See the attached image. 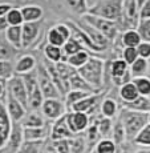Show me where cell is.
<instances>
[{"label":"cell","mask_w":150,"mask_h":153,"mask_svg":"<svg viewBox=\"0 0 150 153\" xmlns=\"http://www.w3.org/2000/svg\"><path fill=\"white\" fill-rule=\"evenodd\" d=\"M85 148H86V137L82 136V133L77 134L75 139L70 140L72 153H85Z\"/></svg>","instance_id":"ee69618b"},{"label":"cell","mask_w":150,"mask_h":153,"mask_svg":"<svg viewBox=\"0 0 150 153\" xmlns=\"http://www.w3.org/2000/svg\"><path fill=\"white\" fill-rule=\"evenodd\" d=\"M118 120L122 123L123 128L126 131V139H128V141H134L137 134L149 124V113L123 108L120 112Z\"/></svg>","instance_id":"7a4b0ae2"},{"label":"cell","mask_w":150,"mask_h":153,"mask_svg":"<svg viewBox=\"0 0 150 153\" xmlns=\"http://www.w3.org/2000/svg\"><path fill=\"white\" fill-rule=\"evenodd\" d=\"M43 53H44V57H45V60L51 61V63H55V64L63 61V59H64L63 48H60V47H56V45H51V44H48V43L44 45Z\"/></svg>","instance_id":"484cf974"},{"label":"cell","mask_w":150,"mask_h":153,"mask_svg":"<svg viewBox=\"0 0 150 153\" xmlns=\"http://www.w3.org/2000/svg\"><path fill=\"white\" fill-rule=\"evenodd\" d=\"M57 153H72L70 151V140H57L52 141Z\"/></svg>","instance_id":"f907efd6"},{"label":"cell","mask_w":150,"mask_h":153,"mask_svg":"<svg viewBox=\"0 0 150 153\" xmlns=\"http://www.w3.org/2000/svg\"><path fill=\"white\" fill-rule=\"evenodd\" d=\"M68 88H69V91L77 89V91H85V92H89V93H100L98 91L95 89L92 85H89L81 77L78 71H76V72L70 76V79L68 81Z\"/></svg>","instance_id":"7402d4cb"},{"label":"cell","mask_w":150,"mask_h":153,"mask_svg":"<svg viewBox=\"0 0 150 153\" xmlns=\"http://www.w3.org/2000/svg\"><path fill=\"white\" fill-rule=\"evenodd\" d=\"M105 67H106V61L104 59L90 56L86 64L77 71L88 84L100 92L105 84Z\"/></svg>","instance_id":"6da1fadb"},{"label":"cell","mask_w":150,"mask_h":153,"mask_svg":"<svg viewBox=\"0 0 150 153\" xmlns=\"http://www.w3.org/2000/svg\"><path fill=\"white\" fill-rule=\"evenodd\" d=\"M89 57H90L89 52H88L86 49H84V51H80V52H77V53L69 56V57L67 59V63H68L70 67H73L75 69H80L81 67H84L85 64H86Z\"/></svg>","instance_id":"1f68e13d"},{"label":"cell","mask_w":150,"mask_h":153,"mask_svg":"<svg viewBox=\"0 0 150 153\" xmlns=\"http://www.w3.org/2000/svg\"><path fill=\"white\" fill-rule=\"evenodd\" d=\"M132 81L136 84L140 96L149 97V96H150V77H148V76H142V77L133 79Z\"/></svg>","instance_id":"b9f144b4"},{"label":"cell","mask_w":150,"mask_h":153,"mask_svg":"<svg viewBox=\"0 0 150 153\" xmlns=\"http://www.w3.org/2000/svg\"><path fill=\"white\" fill-rule=\"evenodd\" d=\"M21 79L24 81L25 87H27V91H28V95L31 96L32 93L35 92L37 87H39V79H37V68L35 71L29 73H25V75H21Z\"/></svg>","instance_id":"e575fe53"},{"label":"cell","mask_w":150,"mask_h":153,"mask_svg":"<svg viewBox=\"0 0 150 153\" xmlns=\"http://www.w3.org/2000/svg\"><path fill=\"white\" fill-rule=\"evenodd\" d=\"M121 59L126 61L129 67L134 63V61L138 59V51L137 48H122L121 52Z\"/></svg>","instance_id":"681fc988"},{"label":"cell","mask_w":150,"mask_h":153,"mask_svg":"<svg viewBox=\"0 0 150 153\" xmlns=\"http://www.w3.org/2000/svg\"><path fill=\"white\" fill-rule=\"evenodd\" d=\"M120 93V97L123 102H130V101H134L136 99L140 97V93H138V89L136 87V84L133 83V81H130V83L122 85L121 88H120L118 91Z\"/></svg>","instance_id":"83f0119b"},{"label":"cell","mask_w":150,"mask_h":153,"mask_svg":"<svg viewBox=\"0 0 150 153\" xmlns=\"http://www.w3.org/2000/svg\"><path fill=\"white\" fill-rule=\"evenodd\" d=\"M76 22V24L80 27L82 31L85 32V33L88 35V37H89L90 40L93 42V44L97 47V48H100L102 52L104 51H106L108 48L110 47V40L109 39H106V37L104 36V35L101 33V32H98L96 28H93L92 25H89L86 22H85L82 17H80L78 20H75Z\"/></svg>","instance_id":"9c48e42d"},{"label":"cell","mask_w":150,"mask_h":153,"mask_svg":"<svg viewBox=\"0 0 150 153\" xmlns=\"http://www.w3.org/2000/svg\"><path fill=\"white\" fill-rule=\"evenodd\" d=\"M117 145L112 139H101L96 145V153H116Z\"/></svg>","instance_id":"7bdbcfd3"},{"label":"cell","mask_w":150,"mask_h":153,"mask_svg":"<svg viewBox=\"0 0 150 153\" xmlns=\"http://www.w3.org/2000/svg\"><path fill=\"white\" fill-rule=\"evenodd\" d=\"M20 51L13 48L10 43L4 39H0V60H15Z\"/></svg>","instance_id":"4dcf8cb0"},{"label":"cell","mask_w":150,"mask_h":153,"mask_svg":"<svg viewBox=\"0 0 150 153\" xmlns=\"http://www.w3.org/2000/svg\"><path fill=\"white\" fill-rule=\"evenodd\" d=\"M23 126L24 128H41V126H45L44 114H41L40 111H31L24 117Z\"/></svg>","instance_id":"d4e9b609"},{"label":"cell","mask_w":150,"mask_h":153,"mask_svg":"<svg viewBox=\"0 0 150 153\" xmlns=\"http://www.w3.org/2000/svg\"><path fill=\"white\" fill-rule=\"evenodd\" d=\"M112 140L116 143L117 146L122 145V144L128 140L126 139V131H125V128H123L122 123L120 121V120L113 125V131H112Z\"/></svg>","instance_id":"f35d334b"},{"label":"cell","mask_w":150,"mask_h":153,"mask_svg":"<svg viewBox=\"0 0 150 153\" xmlns=\"http://www.w3.org/2000/svg\"><path fill=\"white\" fill-rule=\"evenodd\" d=\"M43 153H57V151L55 149L53 144H47L43 149Z\"/></svg>","instance_id":"6f0895ef"},{"label":"cell","mask_w":150,"mask_h":153,"mask_svg":"<svg viewBox=\"0 0 150 153\" xmlns=\"http://www.w3.org/2000/svg\"><path fill=\"white\" fill-rule=\"evenodd\" d=\"M67 112V105L61 99H45L41 107V113L51 121L58 120Z\"/></svg>","instance_id":"ba28073f"},{"label":"cell","mask_w":150,"mask_h":153,"mask_svg":"<svg viewBox=\"0 0 150 153\" xmlns=\"http://www.w3.org/2000/svg\"><path fill=\"white\" fill-rule=\"evenodd\" d=\"M125 0H98L96 4L89 8L90 15H95L97 17L110 20L118 24L121 23L122 17V7Z\"/></svg>","instance_id":"3957f363"},{"label":"cell","mask_w":150,"mask_h":153,"mask_svg":"<svg viewBox=\"0 0 150 153\" xmlns=\"http://www.w3.org/2000/svg\"><path fill=\"white\" fill-rule=\"evenodd\" d=\"M98 133L100 136H102L104 139H106V134L112 133V131H113V121H112V119H108V117H101V119L98 120Z\"/></svg>","instance_id":"f6af8a7d"},{"label":"cell","mask_w":150,"mask_h":153,"mask_svg":"<svg viewBox=\"0 0 150 153\" xmlns=\"http://www.w3.org/2000/svg\"><path fill=\"white\" fill-rule=\"evenodd\" d=\"M23 131H24V126L20 123H13V128H12V133H11L10 141H8L7 149L10 153H16L20 149V146L24 143V134H23Z\"/></svg>","instance_id":"d6986e66"},{"label":"cell","mask_w":150,"mask_h":153,"mask_svg":"<svg viewBox=\"0 0 150 153\" xmlns=\"http://www.w3.org/2000/svg\"><path fill=\"white\" fill-rule=\"evenodd\" d=\"M41 153H43V152H41Z\"/></svg>","instance_id":"be15d7a7"},{"label":"cell","mask_w":150,"mask_h":153,"mask_svg":"<svg viewBox=\"0 0 150 153\" xmlns=\"http://www.w3.org/2000/svg\"><path fill=\"white\" fill-rule=\"evenodd\" d=\"M146 1H148V0H137V5H138V10H140V8L142 7V5L145 4Z\"/></svg>","instance_id":"91938a15"},{"label":"cell","mask_w":150,"mask_h":153,"mask_svg":"<svg viewBox=\"0 0 150 153\" xmlns=\"http://www.w3.org/2000/svg\"><path fill=\"white\" fill-rule=\"evenodd\" d=\"M65 5L72 13L77 15V16H84L89 12V5H88V0H64Z\"/></svg>","instance_id":"f1b7e54d"},{"label":"cell","mask_w":150,"mask_h":153,"mask_svg":"<svg viewBox=\"0 0 150 153\" xmlns=\"http://www.w3.org/2000/svg\"><path fill=\"white\" fill-rule=\"evenodd\" d=\"M101 113L102 117L113 119L117 114V102L113 99H104L101 101Z\"/></svg>","instance_id":"8d00e7d4"},{"label":"cell","mask_w":150,"mask_h":153,"mask_svg":"<svg viewBox=\"0 0 150 153\" xmlns=\"http://www.w3.org/2000/svg\"><path fill=\"white\" fill-rule=\"evenodd\" d=\"M23 27V25H21ZM21 27H8L4 32V37L13 48L17 51L23 49V28Z\"/></svg>","instance_id":"603a6c76"},{"label":"cell","mask_w":150,"mask_h":153,"mask_svg":"<svg viewBox=\"0 0 150 153\" xmlns=\"http://www.w3.org/2000/svg\"><path fill=\"white\" fill-rule=\"evenodd\" d=\"M12 8L13 7L10 3H0V17H5Z\"/></svg>","instance_id":"11a10c76"},{"label":"cell","mask_w":150,"mask_h":153,"mask_svg":"<svg viewBox=\"0 0 150 153\" xmlns=\"http://www.w3.org/2000/svg\"><path fill=\"white\" fill-rule=\"evenodd\" d=\"M67 24L69 25L70 28V32H72V37L73 39H76L78 43L81 44L82 47H84L85 49H86L88 52H92V53H102V51L100 48H97V47L93 44L92 40L88 37V35L85 33L82 29L78 27L77 24H76L75 20H67Z\"/></svg>","instance_id":"4fadbf2b"},{"label":"cell","mask_w":150,"mask_h":153,"mask_svg":"<svg viewBox=\"0 0 150 153\" xmlns=\"http://www.w3.org/2000/svg\"><path fill=\"white\" fill-rule=\"evenodd\" d=\"M7 92L10 95H12L17 101H20L25 108L28 109L29 105V95L27 87H25L24 81H23L21 76L15 75L13 77H11L10 80L7 81Z\"/></svg>","instance_id":"52a82bcc"},{"label":"cell","mask_w":150,"mask_h":153,"mask_svg":"<svg viewBox=\"0 0 150 153\" xmlns=\"http://www.w3.org/2000/svg\"><path fill=\"white\" fill-rule=\"evenodd\" d=\"M20 10L24 17V23H39L44 17V10L37 4L23 5Z\"/></svg>","instance_id":"44dd1931"},{"label":"cell","mask_w":150,"mask_h":153,"mask_svg":"<svg viewBox=\"0 0 150 153\" xmlns=\"http://www.w3.org/2000/svg\"><path fill=\"white\" fill-rule=\"evenodd\" d=\"M140 24V10L137 0H125L122 7V17L120 23V31L126 29H137Z\"/></svg>","instance_id":"5b68a950"},{"label":"cell","mask_w":150,"mask_h":153,"mask_svg":"<svg viewBox=\"0 0 150 153\" xmlns=\"http://www.w3.org/2000/svg\"><path fill=\"white\" fill-rule=\"evenodd\" d=\"M149 69H150L149 60L142 59V57H138L130 65V73H132V76H133V79L146 76V73L149 72Z\"/></svg>","instance_id":"f546056e"},{"label":"cell","mask_w":150,"mask_h":153,"mask_svg":"<svg viewBox=\"0 0 150 153\" xmlns=\"http://www.w3.org/2000/svg\"><path fill=\"white\" fill-rule=\"evenodd\" d=\"M134 153H150V149H140V151H137Z\"/></svg>","instance_id":"94428289"},{"label":"cell","mask_w":150,"mask_h":153,"mask_svg":"<svg viewBox=\"0 0 150 153\" xmlns=\"http://www.w3.org/2000/svg\"><path fill=\"white\" fill-rule=\"evenodd\" d=\"M105 69L108 71V75H109L112 81L117 80V79H122V77H125L128 73H130V67L126 64L125 60L118 59V57L106 61Z\"/></svg>","instance_id":"2e32d148"},{"label":"cell","mask_w":150,"mask_h":153,"mask_svg":"<svg viewBox=\"0 0 150 153\" xmlns=\"http://www.w3.org/2000/svg\"><path fill=\"white\" fill-rule=\"evenodd\" d=\"M12 128L13 121L11 120L10 114H8L5 102L0 101V151L7 146L11 133H12Z\"/></svg>","instance_id":"30bf717a"},{"label":"cell","mask_w":150,"mask_h":153,"mask_svg":"<svg viewBox=\"0 0 150 153\" xmlns=\"http://www.w3.org/2000/svg\"><path fill=\"white\" fill-rule=\"evenodd\" d=\"M44 96L43 92H41L40 87H37L35 89V92L29 96V105H28V111H40L41 107H43L44 102Z\"/></svg>","instance_id":"ab89813d"},{"label":"cell","mask_w":150,"mask_h":153,"mask_svg":"<svg viewBox=\"0 0 150 153\" xmlns=\"http://www.w3.org/2000/svg\"><path fill=\"white\" fill-rule=\"evenodd\" d=\"M23 49H28L35 45L41 33V22L24 23L23 24Z\"/></svg>","instance_id":"9a60e30c"},{"label":"cell","mask_w":150,"mask_h":153,"mask_svg":"<svg viewBox=\"0 0 150 153\" xmlns=\"http://www.w3.org/2000/svg\"><path fill=\"white\" fill-rule=\"evenodd\" d=\"M7 92V83L3 80H0V99L3 97V95Z\"/></svg>","instance_id":"680465c9"},{"label":"cell","mask_w":150,"mask_h":153,"mask_svg":"<svg viewBox=\"0 0 150 153\" xmlns=\"http://www.w3.org/2000/svg\"><path fill=\"white\" fill-rule=\"evenodd\" d=\"M84 49L85 48L77 42V40L73 39V37H70V39L64 44V47H63V53H64L63 61H67V59H68L69 56L77 53V52H80V51H84Z\"/></svg>","instance_id":"836d02e7"},{"label":"cell","mask_w":150,"mask_h":153,"mask_svg":"<svg viewBox=\"0 0 150 153\" xmlns=\"http://www.w3.org/2000/svg\"><path fill=\"white\" fill-rule=\"evenodd\" d=\"M89 95H93V93L85 92V91H77V89L69 91V92L65 95V105H67V109H68V112L70 111V108H72L76 102L81 101L82 99H85L86 96H89Z\"/></svg>","instance_id":"d6a6232c"},{"label":"cell","mask_w":150,"mask_h":153,"mask_svg":"<svg viewBox=\"0 0 150 153\" xmlns=\"http://www.w3.org/2000/svg\"><path fill=\"white\" fill-rule=\"evenodd\" d=\"M81 17L89 25H92V27L96 28L98 32H101L106 39H109L110 43L116 42L117 36H118V32H120V27L117 23L110 22V20H106V19H102V17H97L95 15H90V13H86Z\"/></svg>","instance_id":"277c9868"},{"label":"cell","mask_w":150,"mask_h":153,"mask_svg":"<svg viewBox=\"0 0 150 153\" xmlns=\"http://www.w3.org/2000/svg\"><path fill=\"white\" fill-rule=\"evenodd\" d=\"M37 79H39V87L43 92L44 99H61V93L53 84L52 79L49 77L45 67L43 63L37 64Z\"/></svg>","instance_id":"8992f818"},{"label":"cell","mask_w":150,"mask_h":153,"mask_svg":"<svg viewBox=\"0 0 150 153\" xmlns=\"http://www.w3.org/2000/svg\"><path fill=\"white\" fill-rule=\"evenodd\" d=\"M37 68V60L32 55H21L15 63V75H25Z\"/></svg>","instance_id":"e0dca14e"},{"label":"cell","mask_w":150,"mask_h":153,"mask_svg":"<svg viewBox=\"0 0 150 153\" xmlns=\"http://www.w3.org/2000/svg\"><path fill=\"white\" fill-rule=\"evenodd\" d=\"M133 143L141 146H150V124H148L137 134Z\"/></svg>","instance_id":"bcb514c9"},{"label":"cell","mask_w":150,"mask_h":153,"mask_svg":"<svg viewBox=\"0 0 150 153\" xmlns=\"http://www.w3.org/2000/svg\"><path fill=\"white\" fill-rule=\"evenodd\" d=\"M120 39L123 48H137L142 42L137 29H126L121 33Z\"/></svg>","instance_id":"cb8c5ba5"},{"label":"cell","mask_w":150,"mask_h":153,"mask_svg":"<svg viewBox=\"0 0 150 153\" xmlns=\"http://www.w3.org/2000/svg\"><path fill=\"white\" fill-rule=\"evenodd\" d=\"M102 97V93H93V95H89L86 96L85 99H82L81 101L76 102L75 105H73L72 108H70L69 112H84V113H88L90 114V112H92L95 108L98 105V101Z\"/></svg>","instance_id":"ac0fdd59"},{"label":"cell","mask_w":150,"mask_h":153,"mask_svg":"<svg viewBox=\"0 0 150 153\" xmlns=\"http://www.w3.org/2000/svg\"><path fill=\"white\" fill-rule=\"evenodd\" d=\"M142 42L150 43V19L149 20H140V24L137 28Z\"/></svg>","instance_id":"c3c4849f"},{"label":"cell","mask_w":150,"mask_h":153,"mask_svg":"<svg viewBox=\"0 0 150 153\" xmlns=\"http://www.w3.org/2000/svg\"><path fill=\"white\" fill-rule=\"evenodd\" d=\"M41 152H43V143H28V141H24L16 153H41Z\"/></svg>","instance_id":"7dc6e473"},{"label":"cell","mask_w":150,"mask_h":153,"mask_svg":"<svg viewBox=\"0 0 150 153\" xmlns=\"http://www.w3.org/2000/svg\"><path fill=\"white\" fill-rule=\"evenodd\" d=\"M47 43L51 44V45H56V47L63 48L64 44L67 43V40L61 36V33L55 28V25H53V27H51L48 31H47Z\"/></svg>","instance_id":"74e56055"},{"label":"cell","mask_w":150,"mask_h":153,"mask_svg":"<svg viewBox=\"0 0 150 153\" xmlns=\"http://www.w3.org/2000/svg\"><path fill=\"white\" fill-rule=\"evenodd\" d=\"M8 27H10V24L7 22V17H0V32H5Z\"/></svg>","instance_id":"9f6ffc18"},{"label":"cell","mask_w":150,"mask_h":153,"mask_svg":"<svg viewBox=\"0 0 150 153\" xmlns=\"http://www.w3.org/2000/svg\"><path fill=\"white\" fill-rule=\"evenodd\" d=\"M15 76V64L11 60H0V80L7 83Z\"/></svg>","instance_id":"d590c367"},{"label":"cell","mask_w":150,"mask_h":153,"mask_svg":"<svg viewBox=\"0 0 150 153\" xmlns=\"http://www.w3.org/2000/svg\"><path fill=\"white\" fill-rule=\"evenodd\" d=\"M137 51H138V57L150 60V43L141 42V44L137 47Z\"/></svg>","instance_id":"816d5d0a"},{"label":"cell","mask_w":150,"mask_h":153,"mask_svg":"<svg viewBox=\"0 0 150 153\" xmlns=\"http://www.w3.org/2000/svg\"><path fill=\"white\" fill-rule=\"evenodd\" d=\"M77 134H75L72 131H70L69 125H68V120H67V113L64 114L63 117H60L58 120H56L55 124H52L51 128V133H49V137H51L52 141H57V140H72Z\"/></svg>","instance_id":"8fae6325"},{"label":"cell","mask_w":150,"mask_h":153,"mask_svg":"<svg viewBox=\"0 0 150 153\" xmlns=\"http://www.w3.org/2000/svg\"><path fill=\"white\" fill-rule=\"evenodd\" d=\"M67 120L70 131L75 134H80L90 125L89 114L84 112H67Z\"/></svg>","instance_id":"7c38bea8"},{"label":"cell","mask_w":150,"mask_h":153,"mask_svg":"<svg viewBox=\"0 0 150 153\" xmlns=\"http://www.w3.org/2000/svg\"><path fill=\"white\" fill-rule=\"evenodd\" d=\"M5 107H7L8 114H10L11 120L13 123H20L25 116H27L28 109L21 104L20 101H17L10 93H5Z\"/></svg>","instance_id":"5bb4252c"},{"label":"cell","mask_w":150,"mask_h":153,"mask_svg":"<svg viewBox=\"0 0 150 153\" xmlns=\"http://www.w3.org/2000/svg\"><path fill=\"white\" fill-rule=\"evenodd\" d=\"M5 17H7V22H8V24H10V27H21V25L24 24V17H23V13H21L20 8L13 7Z\"/></svg>","instance_id":"60d3db41"},{"label":"cell","mask_w":150,"mask_h":153,"mask_svg":"<svg viewBox=\"0 0 150 153\" xmlns=\"http://www.w3.org/2000/svg\"><path fill=\"white\" fill-rule=\"evenodd\" d=\"M55 28L57 29L58 32H60V33H61V36H63L64 39L67 40V42H68V40L70 39V37H72V32H70V28H69V25L67 24L65 22H64V23H58V24H56V25H55Z\"/></svg>","instance_id":"f5cc1de1"},{"label":"cell","mask_w":150,"mask_h":153,"mask_svg":"<svg viewBox=\"0 0 150 153\" xmlns=\"http://www.w3.org/2000/svg\"><path fill=\"white\" fill-rule=\"evenodd\" d=\"M51 133V129L48 126H41V128H24V141L28 143H44L47 136Z\"/></svg>","instance_id":"ffe728a7"},{"label":"cell","mask_w":150,"mask_h":153,"mask_svg":"<svg viewBox=\"0 0 150 153\" xmlns=\"http://www.w3.org/2000/svg\"><path fill=\"white\" fill-rule=\"evenodd\" d=\"M122 105H123V108H126V109L150 113V99L145 97V96H140L138 99H136L134 101H130V102L122 101Z\"/></svg>","instance_id":"4316f807"},{"label":"cell","mask_w":150,"mask_h":153,"mask_svg":"<svg viewBox=\"0 0 150 153\" xmlns=\"http://www.w3.org/2000/svg\"><path fill=\"white\" fill-rule=\"evenodd\" d=\"M149 124H150V113H149Z\"/></svg>","instance_id":"6125c7cd"},{"label":"cell","mask_w":150,"mask_h":153,"mask_svg":"<svg viewBox=\"0 0 150 153\" xmlns=\"http://www.w3.org/2000/svg\"><path fill=\"white\" fill-rule=\"evenodd\" d=\"M149 19H150V0H148L140 8V20H149Z\"/></svg>","instance_id":"db71d44e"}]
</instances>
